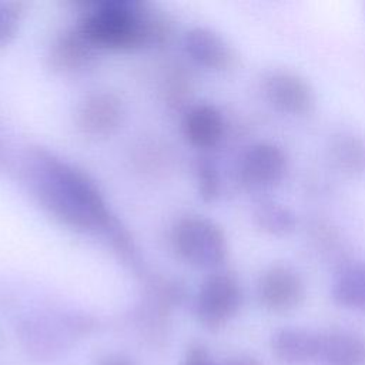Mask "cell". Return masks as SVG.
<instances>
[{"mask_svg": "<svg viewBox=\"0 0 365 365\" xmlns=\"http://www.w3.org/2000/svg\"><path fill=\"white\" fill-rule=\"evenodd\" d=\"M184 50L198 66L208 70H227L235 63L232 47L214 30L194 27L184 36Z\"/></svg>", "mask_w": 365, "mask_h": 365, "instance_id": "9c48e42d", "label": "cell"}, {"mask_svg": "<svg viewBox=\"0 0 365 365\" xmlns=\"http://www.w3.org/2000/svg\"><path fill=\"white\" fill-rule=\"evenodd\" d=\"M96 47L86 38L80 29L60 34L48 51V64L58 73H73L84 68L94 57Z\"/></svg>", "mask_w": 365, "mask_h": 365, "instance_id": "8fae6325", "label": "cell"}, {"mask_svg": "<svg viewBox=\"0 0 365 365\" xmlns=\"http://www.w3.org/2000/svg\"><path fill=\"white\" fill-rule=\"evenodd\" d=\"M257 298L267 311L289 312L304 302L305 282L291 265L272 264L258 277Z\"/></svg>", "mask_w": 365, "mask_h": 365, "instance_id": "8992f818", "label": "cell"}, {"mask_svg": "<svg viewBox=\"0 0 365 365\" xmlns=\"http://www.w3.org/2000/svg\"><path fill=\"white\" fill-rule=\"evenodd\" d=\"M261 88L268 104L279 113L304 115L315 107L314 88L298 73L271 70L262 77Z\"/></svg>", "mask_w": 365, "mask_h": 365, "instance_id": "52a82bcc", "label": "cell"}, {"mask_svg": "<svg viewBox=\"0 0 365 365\" xmlns=\"http://www.w3.org/2000/svg\"><path fill=\"white\" fill-rule=\"evenodd\" d=\"M224 118L212 104H197L191 107L182 120V133L190 144L197 148H212L224 135Z\"/></svg>", "mask_w": 365, "mask_h": 365, "instance_id": "7c38bea8", "label": "cell"}, {"mask_svg": "<svg viewBox=\"0 0 365 365\" xmlns=\"http://www.w3.org/2000/svg\"><path fill=\"white\" fill-rule=\"evenodd\" d=\"M242 305V288L235 275L217 271L201 284L195 297L197 319L208 329H220L230 322Z\"/></svg>", "mask_w": 365, "mask_h": 365, "instance_id": "277c9868", "label": "cell"}, {"mask_svg": "<svg viewBox=\"0 0 365 365\" xmlns=\"http://www.w3.org/2000/svg\"><path fill=\"white\" fill-rule=\"evenodd\" d=\"M33 180L43 207L57 220L78 230L104 228L118 248L128 250L125 232L111 217L100 191L87 175L40 150L33 155Z\"/></svg>", "mask_w": 365, "mask_h": 365, "instance_id": "6da1fadb", "label": "cell"}, {"mask_svg": "<svg viewBox=\"0 0 365 365\" xmlns=\"http://www.w3.org/2000/svg\"><path fill=\"white\" fill-rule=\"evenodd\" d=\"M77 27L96 48L110 50L161 44L170 31L161 14L134 0L93 3Z\"/></svg>", "mask_w": 365, "mask_h": 365, "instance_id": "7a4b0ae2", "label": "cell"}, {"mask_svg": "<svg viewBox=\"0 0 365 365\" xmlns=\"http://www.w3.org/2000/svg\"><path fill=\"white\" fill-rule=\"evenodd\" d=\"M195 177L200 197L205 202H212L218 198L221 191V180L217 165L208 157H201L195 164Z\"/></svg>", "mask_w": 365, "mask_h": 365, "instance_id": "ac0fdd59", "label": "cell"}, {"mask_svg": "<svg viewBox=\"0 0 365 365\" xmlns=\"http://www.w3.org/2000/svg\"><path fill=\"white\" fill-rule=\"evenodd\" d=\"M309 235L315 248L331 259H339V267L344 261V242L339 232L325 221H314L309 227Z\"/></svg>", "mask_w": 365, "mask_h": 365, "instance_id": "e0dca14e", "label": "cell"}, {"mask_svg": "<svg viewBox=\"0 0 365 365\" xmlns=\"http://www.w3.org/2000/svg\"><path fill=\"white\" fill-rule=\"evenodd\" d=\"M271 348L284 364L301 365L317 361L319 349V332L304 328H281L272 334Z\"/></svg>", "mask_w": 365, "mask_h": 365, "instance_id": "4fadbf2b", "label": "cell"}, {"mask_svg": "<svg viewBox=\"0 0 365 365\" xmlns=\"http://www.w3.org/2000/svg\"><path fill=\"white\" fill-rule=\"evenodd\" d=\"M178 257L197 268H217L228 255V244L220 225L205 217L180 220L171 234Z\"/></svg>", "mask_w": 365, "mask_h": 365, "instance_id": "3957f363", "label": "cell"}, {"mask_svg": "<svg viewBox=\"0 0 365 365\" xmlns=\"http://www.w3.org/2000/svg\"><path fill=\"white\" fill-rule=\"evenodd\" d=\"M23 13V3L0 0V47L16 36Z\"/></svg>", "mask_w": 365, "mask_h": 365, "instance_id": "d6986e66", "label": "cell"}, {"mask_svg": "<svg viewBox=\"0 0 365 365\" xmlns=\"http://www.w3.org/2000/svg\"><path fill=\"white\" fill-rule=\"evenodd\" d=\"M124 118V104L110 91H97L86 96L76 111L78 128L93 137L113 134Z\"/></svg>", "mask_w": 365, "mask_h": 365, "instance_id": "ba28073f", "label": "cell"}, {"mask_svg": "<svg viewBox=\"0 0 365 365\" xmlns=\"http://www.w3.org/2000/svg\"><path fill=\"white\" fill-rule=\"evenodd\" d=\"M254 224L269 235H288L298 225L297 214L287 205L274 200H259L252 208Z\"/></svg>", "mask_w": 365, "mask_h": 365, "instance_id": "2e32d148", "label": "cell"}, {"mask_svg": "<svg viewBox=\"0 0 365 365\" xmlns=\"http://www.w3.org/2000/svg\"><path fill=\"white\" fill-rule=\"evenodd\" d=\"M182 365H215L210 352L200 344L190 345L185 351Z\"/></svg>", "mask_w": 365, "mask_h": 365, "instance_id": "ffe728a7", "label": "cell"}, {"mask_svg": "<svg viewBox=\"0 0 365 365\" xmlns=\"http://www.w3.org/2000/svg\"><path fill=\"white\" fill-rule=\"evenodd\" d=\"M331 294L336 304L365 312V262H346L339 267Z\"/></svg>", "mask_w": 365, "mask_h": 365, "instance_id": "9a60e30c", "label": "cell"}, {"mask_svg": "<svg viewBox=\"0 0 365 365\" xmlns=\"http://www.w3.org/2000/svg\"><path fill=\"white\" fill-rule=\"evenodd\" d=\"M98 365H135V364L127 355L107 354L100 359Z\"/></svg>", "mask_w": 365, "mask_h": 365, "instance_id": "44dd1931", "label": "cell"}, {"mask_svg": "<svg viewBox=\"0 0 365 365\" xmlns=\"http://www.w3.org/2000/svg\"><path fill=\"white\" fill-rule=\"evenodd\" d=\"M319 365H365V336L346 329L319 332Z\"/></svg>", "mask_w": 365, "mask_h": 365, "instance_id": "30bf717a", "label": "cell"}, {"mask_svg": "<svg viewBox=\"0 0 365 365\" xmlns=\"http://www.w3.org/2000/svg\"><path fill=\"white\" fill-rule=\"evenodd\" d=\"M288 170V157L282 147L271 141L248 145L238 158L237 178L251 191H264L282 181Z\"/></svg>", "mask_w": 365, "mask_h": 365, "instance_id": "5b68a950", "label": "cell"}, {"mask_svg": "<svg viewBox=\"0 0 365 365\" xmlns=\"http://www.w3.org/2000/svg\"><path fill=\"white\" fill-rule=\"evenodd\" d=\"M329 157L342 173L365 178V140L351 131L335 133L329 138Z\"/></svg>", "mask_w": 365, "mask_h": 365, "instance_id": "5bb4252c", "label": "cell"}, {"mask_svg": "<svg viewBox=\"0 0 365 365\" xmlns=\"http://www.w3.org/2000/svg\"><path fill=\"white\" fill-rule=\"evenodd\" d=\"M221 365H259V362L250 355H237V356L228 358Z\"/></svg>", "mask_w": 365, "mask_h": 365, "instance_id": "7402d4cb", "label": "cell"}]
</instances>
